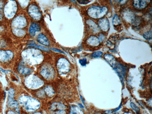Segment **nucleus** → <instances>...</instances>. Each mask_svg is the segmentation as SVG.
<instances>
[{"label": "nucleus", "mask_w": 152, "mask_h": 114, "mask_svg": "<svg viewBox=\"0 0 152 114\" xmlns=\"http://www.w3.org/2000/svg\"><path fill=\"white\" fill-rule=\"evenodd\" d=\"M113 69L118 75H122L123 77H125L126 72V68L123 65L120 63H117Z\"/></svg>", "instance_id": "nucleus-10"}, {"label": "nucleus", "mask_w": 152, "mask_h": 114, "mask_svg": "<svg viewBox=\"0 0 152 114\" xmlns=\"http://www.w3.org/2000/svg\"><path fill=\"white\" fill-rule=\"evenodd\" d=\"M77 2L80 3V4H88L91 1L89 0H78Z\"/></svg>", "instance_id": "nucleus-29"}, {"label": "nucleus", "mask_w": 152, "mask_h": 114, "mask_svg": "<svg viewBox=\"0 0 152 114\" xmlns=\"http://www.w3.org/2000/svg\"><path fill=\"white\" fill-rule=\"evenodd\" d=\"M58 64L60 72L64 73L69 71V64L66 60L62 58L60 60Z\"/></svg>", "instance_id": "nucleus-8"}, {"label": "nucleus", "mask_w": 152, "mask_h": 114, "mask_svg": "<svg viewBox=\"0 0 152 114\" xmlns=\"http://www.w3.org/2000/svg\"><path fill=\"white\" fill-rule=\"evenodd\" d=\"M108 11L107 7L93 6L88 9V12L91 18L96 19L103 17L106 14Z\"/></svg>", "instance_id": "nucleus-1"}, {"label": "nucleus", "mask_w": 152, "mask_h": 114, "mask_svg": "<svg viewBox=\"0 0 152 114\" xmlns=\"http://www.w3.org/2000/svg\"><path fill=\"white\" fill-rule=\"evenodd\" d=\"M28 47H34L40 49L42 50H44L45 51H48L49 50L48 49L40 45H36L34 43H33V42H31L29 43V44L28 45Z\"/></svg>", "instance_id": "nucleus-19"}, {"label": "nucleus", "mask_w": 152, "mask_h": 114, "mask_svg": "<svg viewBox=\"0 0 152 114\" xmlns=\"http://www.w3.org/2000/svg\"><path fill=\"white\" fill-rule=\"evenodd\" d=\"M41 74L44 77L47 78H50L53 76V72L51 68H45L41 71Z\"/></svg>", "instance_id": "nucleus-14"}, {"label": "nucleus", "mask_w": 152, "mask_h": 114, "mask_svg": "<svg viewBox=\"0 0 152 114\" xmlns=\"http://www.w3.org/2000/svg\"></svg>", "instance_id": "nucleus-38"}, {"label": "nucleus", "mask_w": 152, "mask_h": 114, "mask_svg": "<svg viewBox=\"0 0 152 114\" xmlns=\"http://www.w3.org/2000/svg\"><path fill=\"white\" fill-rule=\"evenodd\" d=\"M88 24L89 25L91 28H92L93 30L96 32V28H98L97 25L94 22L91 20H88L87 22Z\"/></svg>", "instance_id": "nucleus-21"}, {"label": "nucleus", "mask_w": 152, "mask_h": 114, "mask_svg": "<svg viewBox=\"0 0 152 114\" xmlns=\"http://www.w3.org/2000/svg\"><path fill=\"white\" fill-rule=\"evenodd\" d=\"M130 106L131 108L136 113H138L140 112V108L136 106L135 104L132 102H131L130 104Z\"/></svg>", "instance_id": "nucleus-25"}, {"label": "nucleus", "mask_w": 152, "mask_h": 114, "mask_svg": "<svg viewBox=\"0 0 152 114\" xmlns=\"http://www.w3.org/2000/svg\"><path fill=\"white\" fill-rule=\"evenodd\" d=\"M80 98L82 100V101L83 104H84V100L83 97L82 96H80Z\"/></svg>", "instance_id": "nucleus-34"}, {"label": "nucleus", "mask_w": 152, "mask_h": 114, "mask_svg": "<svg viewBox=\"0 0 152 114\" xmlns=\"http://www.w3.org/2000/svg\"><path fill=\"white\" fill-rule=\"evenodd\" d=\"M42 114L40 113H35V114Z\"/></svg>", "instance_id": "nucleus-37"}, {"label": "nucleus", "mask_w": 152, "mask_h": 114, "mask_svg": "<svg viewBox=\"0 0 152 114\" xmlns=\"http://www.w3.org/2000/svg\"><path fill=\"white\" fill-rule=\"evenodd\" d=\"M50 49H51V50H53V51H54L55 52H59V53L64 54V53H63V52L62 51V50H58V49L54 48H50Z\"/></svg>", "instance_id": "nucleus-32"}, {"label": "nucleus", "mask_w": 152, "mask_h": 114, "mask_svg": "<svg viewBox=\"0 0 152 114\" xmlns=\"http://www.w3.org/2000/svg\"><path fill=\"white\" fill-rule=\"evenodd\" d=\"M14 56L13 52L10 50H0V61L6 62L12 59Z\"/></svg>", "instance_id": "nucleus-7"}, {"label": "nucleus", "mask_w": 152, "mask_h": 114, "mask_svg": "<svg viewBox=\"0 0 152 114\" xmlns=\"http://www.w3.org/2000/svg\"><path fill=\"white\" fill-rule=\"evenodd\" d=\"M38 42L42 45L48 46L50 45L49 41L46 36L42 33H40L38 36Z\"/></svg>", "instance_id": "nucleus-15"}, {"label": "nucleus", "mask_w": 152, "mask_h": 114, "mask_svg": "<svg viewBox=\"0 0 152 114\" xmlns=\"http://www.w3.org/2000/svg\"><path fill=\"white\" fill-rule=\"evenodd\" d=\"M143 36L145 39L147 40H151L152 38V31H150L146 32L143 35Z\"/></svg>", "instance_id": "nucleus-23"}, {"label": "nucleus", "mask_w": 152, "mask_h": 114, "mask_svg": "<svg viewBox=\"0 0 152 114\" xmlns=\"http://www.w3.org/2000/svg\"><path fill=\"white\" fill-rule=\"evenodd\" d=\"M27 98V100L25 102V105L28 111L33 112L39 108L40 103L37 100L30 98Z\"/></svg>", "instance_id": "nucleus-4"}, {"label": "nucleus", "mask_w": 152, "mask_h": 114, "mask_svg": "<svg viewBox=\"0 0 152 114\" xmlns=\"http://www.w3.org/2000/svg\"><path fill=\"white\" fill-rule=\"evenodd\" d=\"M87 42L88 44L93 46H98L99 45L100 43L98 38L94 36H92L88 38Z\"/></svg>", "instance_id": "nucleus-16"}, {"label": "nucleus", "mask_w": 152, "mask_h": 114, "mask_svg": "<svg viewBox=\"0 0 152 114\" xmlns=\"http://www.w3.org/2000/svg\"><path fill=\"white\" fill-rule=\"evenodd\" d=\"M8 114H16L13 112H10Z\"/></svg>", "instance_id": "nucleus-35"}, {"label": "nucleus", "mask_w": 152, "mask_h": 114, "mask_svg": "<svg viewBox=\"0 0 152 114\" xmlns=\"http://www.w3.org/2000/svg\"><path fill=\"white\" fill-rule=\"evenodd\" d=\"M4 6V2L3 1H0V20H2V18Z\"/></svg>", "instance_id": "nucleus-24"}, {"label": "nucleus", "mask_w": 152, "mask_h": 114, "mask_svg": "<svg viewBox=\"0 0 152 114\" xmlns=\"http://www.w3.org/2000/svg\"><path fill=\"white\" fill-rule=\"evenodd\" d=\"M79 62L83 66H86L87 63V60L86 58H84L82 59H80L79 60Z\"/></svg>", "instance_id": "nucleus-27"}, {"label": "nucleus", "mask_w": 152, "mask_h": 114, "mask_svg": "<svg viewBox=\"0 0 152 114\" xmlns=\"http://www.w3.org/2000/svg\"><path fill=\"white\" fill-rule=\"evenodd\" d=\"M12 26L17 28L25 27L27 24L26 18L22 16H19L14 18L12 22Z\"/></svg>", "instance_id": "nucleus-5"}, {"label": "nucleus", "mask_w": 152, "mask_h": 114, "mask_svg": "<svg viewBox=\"0 0 152 114\" xmlns=\"http://www.w3.org/2000/svg\"><path fill=\"white\" fill-rule=\"evenodd\" d=\"M22 55L25 60L30 62H34L38 58L42 59V55L38 50L33 49H30L24 51Z\"/></svg>", "instance_id": "nucleus-3"}, {"label": "nucleus", "mask_w": 152, "mask_h": 114, "mask_svg": "<svg viewBox=\"0 0 152 114\" xmlns=\"http://www.w3.org/2000/svg\"><path fill=\"white\" fill-rule=\"evenodd\" d=\"M122 105V102L121 103V104H120V105L118 107V108L114 109L113 110L114 112H116L118 111V110H119L121 108Z\"/></svg>", "instance_id": "nucleus-33"}, {"label": "nucleus", "mask_w": 152, "mask_h": 114, "mask_svg": "<svg viewBox=\"0 0 152 114\" xmlns=\"http://www.w3.org/2000/svg\"><path fill=\"white\" fill-rule=\"evenodd\" d=\"M103 54V53L101 52H96L92 54L91 56L94 58H100L102 56Z\"/></svg>", "instance_id": "nucleus-22"}, {"label": "nucleus", "mask_w": 152, "mask_h": 114, "mask_svg": "<svg viewBox=\"0 0 152 114\" xmlns=\"http://www.w3.org/2000/svg\"><path fill=\"white\" fill-rule=\"evenodd\" d=\"M46 92L47 93H48V95L50 94V96H53L54 94V92L52 90L50 89V88H46Z\"/></svg>", "instance_id": "nucleus-30"}, {"label": "nucleus", "mask_w": 152, "mask_h": 114, "mask_svg": "<svg viewBox=\"0 0 152 114\" xmlns=\"http://www.w3.org/2000/svg\"><path fill=\"white\" fill-rule=\"evenodd\" d=\"M79 105H80V106L82 108H84V107L83 106H82V104H79Z\"/></svg>", "instance_id": "nucleus-36"}, {"label": "nucleus", "mask_w": 152, "mask_h": 114, "mask_svg": "<svg viewBox=\"0 0 152 114\" xmlns=\"http://www.w3.org/2000/svg\"><path fill=\"white\" fill-rule=\"evenodd\" d=\"M104 38H105V36H104L103 34H100L99 38L100 41L102 42V41L104 40Z\"/></svg>", "instance_id": "nucleus-31"}, {"label": "nucleus", "mask_w": 152, "mask_h": 114, "mask_svg": "<svg viewBox=\"0 0 152 114\" xmlns=\"http://www.w3.org/2000/svg\"><path fill=\"white\" fill-rule=\"evenodd\" d=\"M148 1L146 0H134V7L137 9H144L146 7Z\"/></svg>", "instance_id": "nucleus-13"}, {"label": "nucleus", "mask_w": 152, "mask_h": 114, "mask_svg": "<svg viewBox=\"0 0 152 114\" xmlns=\"http://www.w3.org/2000/svg\"><path fill=\"white\" fill-rule=\"evenodd\" d=\"M20 72H21L22 74H26L30 73L31 72V70L28 68H22V69H20Z\"/></svg>", "instance_id": "nucleus-26"}, {"label": "nucleus", "mask_w": 152, "mask_h": 114, "mask_svg": "<svg viewBox=\"0 0 152 114\" xmlns=\"http://www.w3.org/2000/svg\"><path fill=\"white\" fill-rule=\"evenodd\" d=\"M4 8V12L6 17L8 19L13 18L17 10V4L16 2L8 1Z\"/></svg>", "instance_id": "nucleus-2"}, {"label": "nucleus", "mask_w": 152, "mask_h": 114, "mask_svg": "<svg viewBox=\"0 0 152 114\" xmlns=\"http://www.w3.org/2000/svg\"><path fill=\"white\" fill-rule=\"evenodd\" d=\"M66 112L64 110H60L53 112L51 114H66Z\"/></svg>", "instance_id": "nucleus-28"}, {"label": "nucleus", "mask_w": 152, "mask_h": 114, "mask_svg": "<svg viewBox=\"0 0 152 114\" xmlns=\"http://www.w3.org/2000/svg\"><path fill=\"white\" fill-rule=\"evenodd\" d=\"M70 114H83V113L78 107L76 105H72L71 106Z\"/></svg>", "instance_id": "nucleus-17"}, {"label": "nucleus", "mask_w": 152, "mask_h": 114, "mask_svg": "<svg viewBox=\"0 0 152 114\" xmlns=\"http://www.w3.org/2000/svg\"><path fill=\"white\" fill-rule=\"evenodd\" d=\"M12 31L15 36L19 37H23L25 34V31L20 28H15Z\"/></svg>", "instance_id": "nucleus-18"}, {"label": "nucleus", "mask_w": 152, "mask_h": 114, "mask_svg": "<svg viewBox=\"0 0 152 114\" xmlns=\"http://www.w3.org/2000/svg\"><path fill=\"white\" fill-rule=\"evenodd\" d=\"M113 24L114 26H120L121 24V21L118 15H115L114 16L113 20Z\"/></svg>", "instance_id": "nucleus-20"}, {"label": "nucleus", "mask_w": 152, "mask_h": 114, "mask_svg": "<svg viewBox=\"0 0 152 114\" xmlns=\"http://www.w3.org/2000/svg\"><path fill=\"white\" fill-rule=\"evenodd\" d=\"M104 58L106 61L112 67L114 68L116 64L117 63L116 60L113 55L105 54L104 55Z\"/></svg>", "instance_id": "nucleus-12"}, {"label": "nucleus", "mask_w": 152, "mask_h": 114, "mask_svg": "<svg viewBox=\"0 0 152 114\" xmlns=\"http://www.w3.org/2000/svg\"><path fill=\"white\" fill-rule=\"evenodd\" d=\"M98 24L100 28L104 32L108 30L110 24L108 20L106 18L100 19L98 21Z\"/></svg>", "instance_id": "nucleus-9"}, {"label": "nucleus", "mask_w": 152, "mask_h": 114, "mask_svg": "<svg viewBox=\"0 0 152 114\" xmlns=\"http://www.w3.org/2000/svg\"><path fill=\"white\" fill-rule=\"evenodd\" d=\"M28 14L32 18L36 20H38L41 17V14L38 8L35 5H31L28 9Z\"/></svg>", "instance_id": "nucleus-6"}, {"label": "nucleus", "mask_w": 152, "mask_h": 114, "mask_svg": "<svg viewBox=\"0 0 152 114\" xmlns=\"http://www.w3.org/2000/svg\"><path fill=\"white\" fill-rule=\"evenodd\" d=\"M41 28L38 24L35 23H33L31 25L29 28V32L30 36L32 37L35 36L36 32L40 30Z\"/></svg>", "instance_id": "nucleus-11"}]
</instances>
